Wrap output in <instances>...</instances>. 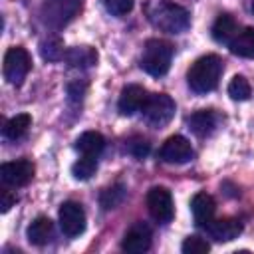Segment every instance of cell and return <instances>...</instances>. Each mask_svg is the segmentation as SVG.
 I'll return each instance as SVG.
<instances>
[{
	"label": "cell",
	"instance_id": "6da1fadb",
	"mask_svg": "<svg viewBox=\"0 0 254 254\" xmlns=\"http://www.w3.org/2000/svg\"><path fill=\"white\" fill-rule=\"evenodd\" d=\"M222 60L214 54H208V56H202L198 58L189 73H187V81H189V87L194 91V93H208L212 91L216 85H218V79L222 75Z\"/></svg>",
	"mask_w": 254,
	"mask_h": 254
},
{
	"label": "cell",
	"instance_id": "7a4b0ae2",
	"mask_svg": "<svg viewBox=\"0 0 254 254\" xmlns=\"http://www.w3.org/2000/svg\"><path fill=\"white\" fill-rule=\"evenodd\" d=\"M151 22L163 30V32H169V34H181L189 28L190 20H189V12L171 2V0H161L157 2V6L151 10Z\"/></svg>",
	"mask_w": 254,
	"mask_h": 254
},
{
	"label": "cell",
	"instance_id": "3957f363",
	"mask_svg": "<svg viewBox=\"0 0 254 254\" xmlns=\"http://www.w3.org/2000/svg\"><path fill=\"white\" fill-rule=\"evenodd\" d=\"M173 60V46L165 40H147L141 56V69H145L149 75L161 77L169 71Z\"/></svg>",
	"mask_w": 254,
	"mask_h": 254
},
{
	"label": "cell",
	"instance_id": "277c9868",
	"mask_svg": "<svg viewBox=\"0 0 254 254\" xmlns=\"http://www.w3.org/2000/svg\"><path fill=\"white\" fill-rule=\"evenodd\" d=\"M32 67V60H30V54L20 48V46H14V48H8V52L4 54V65H2V71H4V79L12 85H20L28 71Z\"/></svg>",
	"mask_w": 254,
	"mask_h": 254
},
{
	"label": "cell",
	"instance_id": "5b68a950",
	"mask_svg": "<svg viewBox=\"0 0 254 254\" xmlns=\"http://www.w3.org/2000/svg\"><path fill=\"white\" fill-rule=\"evenodd\" d=\"M145 121L153 127H165L175 117V101L167 93H149V99L143 107Z\"/></svg>",
	"mask_w": 254,
	"mask_h": 254
},
{
	"label": "cell",
	"instance_id": "8992f818",
	"mask_svg": "<svg viewBox=\"0 0 254 254\" xmlns=\"http://www.w3.org/2000/svg\"><path fill=\"white\" fill-rule=\"evenodd\" d=\"M58 218H60V228L65 236L69 238H75L79 236L83 230H85V210L79 202L75 200H67L60 206V212H58Z\"/></svg>",
	"mask_w": 254,
	"mask_h": 254
},
{
	"label": "cell",
	"instance_id": "52a82bcc",
	"mask_svg": "<svg viewBox=\"0 0 254 254\" xmlns=\"http://www.w3.org/2000/svg\"><path fill=\"white\" fill-rule=\"evenodd\" d=\"M147 208H149V214L157 222H161V224L169 222L173 218V214H175L171 192L165 187H153V189H149V192H147Z\"/></svg>",
	"mask_w": 254,
	"mask_h": 254
},
{
	"label": "cell",
	"instance_id": "ba28073f",
	"mask_svg": "<svg viewBox=\"0 0 254 254\" xmlns=\"http://www.w3.org/2000/svg\"><path fill=\"white\" fill-rule=\"evenodd\" d=\"M34 177V165L28 159L10 161L0 167V179L8 187H26Z\"/></svg>",
	"mask_w": 254,
	"mask_h": 254
},
{
	"label": "cell",
	"instance_id": "9c48e42d",
	"mask_svg": "<svg viewBox=\"0 0 254 254\" xmlns=\"http://www.w3.org/2000/svg\"><path fill=\"white\" fill-rule=\"evenodd\" d=\"M159 157L165 163L183 165V163H189L192 159V147H190L189 139H185L183 135H173L159 149Z\"/></svg>",
	"mask_w": 254,
	"mask_h": 254
},
{
	"label": "cell",
	"instance_id": "30bf717a",
	"mask_svg": "<svg viewBox=\"0 0 254 254\" xmlns=\"http://www.w3.org/2000/svg\"><path fill=\"white\" fill-rule=\"evenodd\" d=\"M147 99H149V91L145 87L137 85V83H131V85L121 89L117 109H119L121 115H133L137 111H143Z\"/></svg>",
	"mask_w": 254,
	"mask_h": 254
},
{
	"label": "cell",
	"instance_id": "8fae6325",
	"mask_svg": "<svg viewBox=\"0 0 254 254\" xmlns=\"http://www.w3.org/2000/svg\"><path fill=\"white\" fill-rule=\"evenodd\" d=\"M149 246H151V228L143 222L133 224L125 232L123 242H121V248L129 254H143L149 250Z\"/></svg>",
	"mask_w": 254,
	"mask_h": 254
},
{
	"label": "cell",
	"instance_id": "7c38bea8",
	"mask_svg": "<svg viewBox=\"0 0 254 254\" xmlns=\"http://www.w3.org/2000/svg\"><path fill=\"white\" fill-rule=\"evenodd\" d=\"M204 230L216 242H230V240H234V238L240 236L242 224L236 218H212L204 226Z\"/></svg>",
	"mask_w": 254,
	"mask_h": 254
},
{
	"label": "cell",
	"instance_id": "4fadbf2b",
	"mask_svg": "<svg viewBox=\"0 0 254 254\" xmlns=\"http://www.w3.org/2000/svg\"><path fill=\"white\" fill-rule=\"evenodd\" d=\"M190 210H192V218L196 222V226H206L212 218H214V212H216V202L210 194L206 192H196L190 200Z\"/></svg>",
	"mask_w": 254,
	"mask_h": 254
},
{
	"label": "cell",
	"instance_id": "5bb4252c",
	"mask_svg": "<svg viewBox=\"0 0 254 254\" xmlns=\"http://www.w3.org/2000/svg\"><path fill=\"white\" fill-rule=\"evenodd\" d=\"M216 113L210 109H200L189 117V127L196 137H206L216 129Z\"/></svg>",
	"mask_w": 254,
	"mask_h": 254
},
{
	"label": "cell",
	"instance_id": "9a60e30c",
	"mask_svg": "<svg viewBox=\"0 0 254 254\" xmlns=\"http://www.w3.org/2000/svg\"><path fill=\"white\" fill-rule=\"evenodd\" d=\"M75 149L81 153V155H87V157H99L101 151L105 149V139L101 133L97 131H85L77 137L75 141Z\"/></svg>",
	"mask_w": 254,
	"mask_h": 254
},
{
	"label": "cell",
	"instance_id": "2e32d148",
	"mask_svg": "<svg viewBox=\"0 0 254 254\" xmlns=\"http://www.w3.org/2000/svg\"><path fill=\"white\" fill-rule=\"evenodd\" d=\"M28 234V240L36 246H44L50 242L52 234H54V222L48 218V216H38L26 230Z\"/></svg>",
	"mask_w": 254,
	"mask_h": 254
},
{
	"label": "cell",
	"instance_id": "e0dca14e",
	"mask_svg": "<svg viewBox=\"0 0 254 254\" xmlns=\"http://www.w3.org/2000/svg\"><path fill=\"white\" fill-rule=\"evenodd\" d=\"M228 48L234 56L254 58V28H244L242 32H236V36L228 42Z\"/></svg>",
	"mask_w": 254,
	"mask_h": 254
},
{
	"label": "cell",
	"instance_id": "ac0fdd59",
	"mask_svg": "<svg viewBox=\"0 0 254 254\" xmlns=\"http://www.w3.org/2000/svg\"><path fill=\"white\" fill-rule=\"evenodd\" d=\"M64 58L73 67H91L97 62V52L89 46H75V48H69Z\"/></svg>",
	"mask_w": 254,
	"mask_h": 254
},
{
	"label": "cell",
	"instance_id": "d6986e66",
	"mask_svg": "<svg viewBox=\"0 0 254 254\" xmlns=\"http://www.w3.org/2000/svg\"><path fill=\"white\" fill-rule=\"evenodd\" d=\"M236 22L230 14H218V18L212 24V38L220 44H228L236 36Z\"/></svg>",
	"mask_w": 254,
	"mask_h": 254
},
{
	"label": "cell",
	"instance_id": "ffe728a7",
	"mask_svg": "<svg viewBox=\"0 0 254 254\" xmlns=\"http://www.w3.org/2000/svg\"><path fill=\"white\" fill-rule=\"evenodd\" d=\"M30 125H32V117H30L28 113H18V115H14L12 119L6 121L2 133H4L6 139H10V141H18L20 137L26 135V131L30 129Z\"/></svg>",
	"mask_w": 254,
	"mask_h": 254
},
{
	"label": "cell",
	"instance_id": "44dd1931",
	"mask_svg": "<svg viewBox=\"0 0 254 254\" xmlns=\"http://www.w3.org/2000/svg\"><path fill=\"white\" fill-rule=\"evenodd\" d=\"M97 169V157H87V155H81V159H77L73 165H71V175L79 181H87Z\"/></svg>",
	"mask_w": 254,
	"mask_h": 254
},
{
	"label": "cell",
	"instance_id": "7402d4cb",
	"mask_svg": "<svg viewBox=\"0 0 254 254\" xmlns=\"http://www.w3.org/2000/svg\"><path fill=\"white\" fill-rule=\"evenodd\" d=\"M252 89H250V83L244 75H234L228 83V95L234 99V101H246L250 97Z\"/></svg>",
	"mask_w": 254,
	"mask_h": 254
},
{
	"label": "cell",
	"instance_id": "603a6c76",
	"mask_svg": "<svg viewBox=\"0 0 254 254\" xmlns=\"http://www.w3.org/2000/svg\"><path fill=\"white\" fill-rule=\"evenodd\" d=\"M123 196H125V187H123L121 183H117V185L107 187V189L101 192L99 202H101V206H103L105 210H109V208H115V206L123 200Z\"/></svg>",
	"mask_w": 254,
	"mask_h": 254
},
{
	"label": "cell",
	"instance_id": "cb8c5ba5",
	"mask_svg": "<svg viewBox=\"0 0 254 254\" xmlns=\"http://www.w3.org/2000/svg\"><path fill=\"white\" fill-rule=\"evenodd\" d=\"M40 52H42L44 60H48V62H58V60H62V58L65 56L64 46H62V42H60L58 38H50V40L42 42Z\"/></svg>",
	"mask_w": 254,
	"mask_h": 254
},
{
	"label": "cell",
	"instance_id": "d4e9b609",
	"mask_svg": "<svg viewBox=\"0 0 254 254\" xmlns=\"http://www.w3.org/2000/svg\"><path fill=\"white\" fill-rule=\"evenodd\" d=\"M181 250L185 254H204V252L210 250V244L200 236H187L183 246H181Z\"/></svg>",
	"mask_w": 254,
	"mask_h": 254
},
{
	"label": "cell",
	"instance_id": "484cf974",
	"mask_svg": "<svg viewBox=\"0 0 254 254\" xmlns=\"http://www.w3.org/2000/svg\"><path fill=\"white\" fill-rule=\"evenodd\" d=\"M105 10L111 14V16H125L133 10V2L135 0H101Z\"/></svg>",
	"mask_w": 254,
	"mask_h": 254
},
{
	"label": "cell",
	"instance_id": "4316f807",
	"mask_svg": "<svg viewBox=\"0 0 254 254\" xmlns=\"http://www.w3.org/2000/svg\"><path fill=\"white\" fill-rule=\"evenodd\" d=\"M129 153L135 155L137 159H143L147 153H149V143L145 139H133L129 143Z\"/></svg>",
	"mask_w": 254,
	"mask_h": 254
},
{
	"label": "cell",
	"instance_id": "83f0119b",
	"mask_svg": "<svg viewBox=\"0 0 254 254\" xmlns=\"http://www.w3.org/2000/svg\"><path fill=\"white\" fill-rule=\"evenodd\" d=\"M83 91H85V83L75 81V83H69V85H67L69 99H73V101H79V99H81V95H83Z\"/></svg>",
	"mask_w": 254,
	"mask_h": 254
},
{
	"label": "cell",
	"instance_id": "f1b7e54d",
	"mask_svg": "<svg viewBox=\"0 0 254 254\" xmlns=\"http://www.w3.org/2000/svg\"><path fill=\"white\" fill-rule=\"evenodd\" d=\"M14 202H16V194H12L10 190H2V212H8L10 210V206H14Z\"/></svg>",
	"mask_w": 254,
	"mask_h": 254
},
{
	"label": "cell",
	"instance_id": "f546056e",
	"mask_svg": "<svg viewBox=\"0 0 254 254\" xmlns=\"http://www.w3.org/2000/svg\"><path fill=\"white\" fill-rule=\"evenodd\" d=\"M252 10H254V0H252Z\"/></svg>",
	"mask_w": 254,
	"mask_h": 254
}]
</instances>
